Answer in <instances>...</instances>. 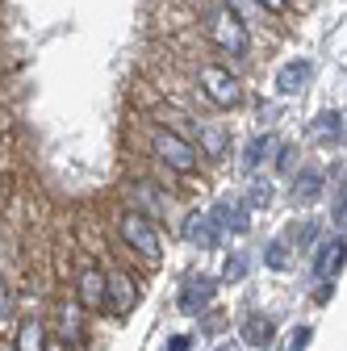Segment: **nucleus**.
Listing matches in <instances>:
<instances>
[{
    "label": "nucleus",
    "instance_id": "12",
    "mask_svg": "<svg viewBox=\"0 0 347 351\" xmlns=\"http://www.w3.org/2000/svg\"><path fill=\"white\" fill-rule=\"evenodd\" d=\"M213 293H218V285H213L209 276H201V280H189V289L180 293V310H184V314H201L205 305L213 301Z\"/></svg>",
    "mask_w": 347,
    "mask_h": 351
},
{
    "label": "nucleus",
    "instance_id": "25",
    "mask_svg": "<svg viewBox=\"0 0 347 351\" xmlns=\"http://www.w3.org/2000/svg\"><path fill=\"white\" fill-rule=\"evenodd\" d=\"M9 314V280H5V272H0V318Z\"/></svg>",
    "mask_w": 347,
    "mask_h": 351
},
{
    "label": "nucleus",
    "instance_id": "8",
    "mask_svg": "<svg viewBox=\"0 0 347 351\" xmlns=\"http://www.w3.org/2000/svg\"><path fill=\"white\" fill-rule=\"evenodd\" d=\"M213 217H218L222 234H247L251 230V213H247V201H218L209 209Z\"/></svg>",
    "mask_w": 347,
    "mask_h": 351
},
{
    "label": "nucleus",
    "instance_id": "14",
    "mask_svg": "<svg viewBox=\"0 0 347 351\" xmlns=\"http://www.w3.org/2000/svg\"><path fill=\"white\" fill-rule=\"evenodd\" d=\"M314 138H318V143H326V147L343 138V113H339V109L318 113V121H314Z\"/></svg>",
    "mask_w": 347,
    "mask_h": 351
},
{
    "label": "nucleus",
    "instance_id": "2",
    "mask_svg": "<svg viewBox=\"0 0 347 351\" xmlns=\"http://www.w3.org/2000/svg\"><path fill=\"white\" fill-rule=\"evenodd\" d=\"M151 147H155V155H159V163H167L171 171H180V176H189V171H197V163H201V155H197V147L189 143V138H180L176 130H155L151 134Z\"/></svg>",
    "mask_w": 347,
    "mask_h": 351
},
{
    "label": "nucleus",
    "instance_id": "3",
    "mask_svg": "<svg viewBox=\"0 0 347 351\" xmlns=\"http://www.w3.org/2000/svg\"><path fill=\"white\" fill-rule=\"evenodd\" d=\"M121 239L134 247L147 263H159V255H163V247H159V234H155V222L147 213H139V209H130V213H121Z\"/></svg>",
    "mask_w": 347,
    "mask_h": 351
},
{
    "label": "nucleus",
    "instance_id": "17",
    "mask_svg": "<svg viewBox=\"0 0 347 351\" xmlns=\"http://www.w3.org/2000/svg\"><path fill=\"white\" fill-rule=\"evenodd\" d=\"M17 351H47V335H42L38 318H25L17 326Z\"/></svg>",
    "mask_w": 347,
    "mask_h": 351
},
{
    "label": "nucleus",
    "instance_id": "21",
    "mask_svg": "<svg viewBox=\"0 0 347 351\" xmlns=\"http://www.w3.org/2000/svg\"><path fill=\"white\" fill-rule=\"evenodd\" d=\"M63 335L80 339V310H75V305H71V310H63Z\"/></svg>",
    "mask_w": 347,
    "mask_h": 351
},
{
    "label": "nucleus",
    "instance_id": "26",
    "mask_svg": "<svg viewBox=\"0 0 347 351\" xmlns=\"http://www.w3.org/2000/svg\"><path fill=\"white\" fill-rule=\"evenodd\" d=\"M243 272H247V263H243V259H226V276H230V280L243 276Z\"/></svg>",
    "mask_w": 347,
    "mask_h": 351
},
{
    "label": "nucleus",
    "instance_id": "1",
    "mask_svg": "<svg viewBox=\"0 0 347 351\" xmlns=\"http://www.w3.org/2000/svg\"><path fill=\"white\" fill-rule=\"evenodd\" d=\"M209 38H213V47L218 51H226V55H247V47H251V38H247V25L226 9V5H213L209 9Z\"/></svg>",
    "mask_w": 347,
    "mask_h": 351
},
{
    "label": "nucleus",
    "instance_id": "6",
    "mask_svg": "<svg viewBox=\"0 0 347 351\" xmlns=\"http://www.w3.org/2000/svg\"><path fill=\"white\" fill-rule=\"evenodd\" d=\"M75 289H80V305H84V310H101V305L109 301V276L97 268V263H88V268L80 272Z\"/></svg>",
    "mask_w": 347,
    "mask_h": 351
},
{
    "label": "nucleus",
    "instance_id": "11",
    "mask_svg": "<svg viewBox=\"0 0 347 351\" xmlns=\"http://www.w3.org/2000/svg\"><path fill=\"white\" fill-rule=\"evenodd\" d=\"M134 301H139L134 280L121 276V272H113V276H109V301H105V305H113V314H130V310H134Z\"/></svg>",
    "mask_w": 347,
    "mask_h": 351
},
{
    "label": "nucleus",
    "instance_id": "19",
    "mask_svg": "<svg viewBox=\"0 0 347 351\" xmlns=\"http://www.w3.org/2000/svg\"><path fill=\"white\" fill-rule=\"evenodd\" d=\"M222 5H226L243 25H255L259 17H264V5H259V0H222Z\"/></svg>",
    "mask_w": 347,
    "mask_h": 351
},
{
    "label": "nucleus",
    "instance_id": "5",
    "mask_svg": "<svg viewBox=\"0 0 347 351\" xmlns=\"http://www.w3.org/2000/svg\"><path fill=\"white\" fill-rule=\"evenodd\" d=\"M343 263H347V239H326L314 255V280L326 285L343 272Z\"/></svg>",
    "mask_w": 347,
    "mask_h": 351
},
{
    "label": "nucleus",
    "instance_id": "28",
    "mask_svg": "<svg viewBox=\"0 0 347 351\" xmlns=\"http://www.w3.org/2000/svg\"><path fill=\"white\" fill-rule=\"evenodd\" d=\"M259 5H264V13H280V9H285V0H259Z\"/></svg>",
    "mask_w": 347,
    "mask_h": 351
},
{
    "label": "nucleus",
    "instance_id": "22",
    "mask_svg": "<svg viewBox=\"0 0 347 351\" xmlns=\"http://www.w3.org/2000/svg\"><path fill=\"white\" fill-rule=\"evenodd\" d=\"M268 201H272V184H251L247 205H268Z\"/></svg>",
    "mask_w": 347,
    "mask_h": 351
},
{
    "label": "nucleus",
    "instance_id": "10",
    "mask_svg": "<svg viewBox=\"0 0 347 351\" xmlns=\"http://www.w3.org/2000/svg\"><path fill=\"white\" fill-rule=\"evenodd\" d=\"M130 201H134V209H139V213H147L151 222L167 213V197H163V193H159L151 180H139L134 189H130Z\"/></svg>",
    "mask_w": 347,
    "mask_h": 351
},
{
    "label": "nucleus",
    "instance_id": "13",
    "mask_svg": "<svg viewBox=\"0 0 347 351\" xmlns=\"http://www.w3.org/2000/svg\"><path fill=\"white\" fill-rule=\"evenodd\" d=\"M272 318L268 314H251L247 322H243V343H251V347H268L272 343Z\"/></svg>",
    "mask_w": 347,
    "mask_h": 351
},
{
    "label": "nucleus",
    "instance_id": "20",
    "mask_svg": "<svg viewBox=\"0 0 347 351\" xmlns=\"http://www.w3.org/2000/svg\"><path fill=\"white\" fill-rule=\"evenodd\" d=\"M264 259H268V268H276V272H285V268H289V247H285L280 239H272V243L264 247Z\"/></svg>",
    "mask_w": 347,
    "mask_h": 351
},
{
    "label": "nucleus",
    "instance_id": "4",
    "mask_svg": "<svg viewBox=\"0 0 347 351\" xmlns=\"http://www.w3.org/2000/svg\"><path fill=\"white\" fill-rule=\"evenodd\" d=\"M201 88H205V97L213 101V105H218V109H235L239 105V80H235V71H226L222 63H205L201 67Z\"/></svg>",
    "mask_w": 347,
    "mask_h": 351
},
{
    "label": "nucleus",
    "instance_id": "23",
    "mask_svg": "<svg viewBox=\"0 0 347 351\" xmlns=\"http://www.w3.org/2000/svg\"><path fill=\"white\" fill-rule=\"evenodd\" d=\"M335 226H339V230H347V189L335 197Z\"/></svg>",
    "mask_w": 347,
    "mask_h": 351
},
{
    "label": "nucleus",
    "instance_id": "7",
    "mask_svg": "<svg viewBox=\"0 0 347 351\" xmlns=\"http://www.w3.org/2000/svg\"><path fill=\"white\" fill-rule=\"evenodd\" d=\"M184 239L193 247H201V251H213V247H218V239H222L218 217H213V213H193L189 222H184Z\"/></svg>",
    "mask_w": 347,
    "mask_h": 351
},
{
    "label": "nucleus",
    "instance_id": "27",
    "mask_svg": "<svg viewBox=\"0 0 347 351\" xmlns=\"http://www.w3.org/2000/svg\"><path fill=\"white\" fill-rule=\"evenodd\" d=\"M167 351H189V339H184V335H176V339L167 343Z\"/></svg>",
    "mask_w": 347,
    "mask_h": 351
},
{
    "label": "nucleus",
    "instance_id": "9",
    "mask_svg": "<svg viewBox=\"0 0 347 351\" xmlns=\"http://www.w3.org/2000/svg\"><path fill=\"white\" fill-rule=\"evenodd\" d=\"M314 80V63L310 59H293L276 71V88L285 97H297V93H306V84Z\"/></svg>",
    "mask_w": 347,
    "mask_h": 351
},
{
    "label": "nucleus",
    "instance_id": "16",
    "mask_svg": "<svg viewBox=\"0 0 347 351\" xmlns=\"http://www.w3.org/2000/svg\"><path fill=\"white\" fill-rule=\"evenodd\" d=\"M272 151H276V138H272V134H255V138L247 143V151H243V167H247V171H255V167L264 163Z\"/></svg>",
    "mask_w": 347,
    "mask_h": 351
},
{
    "label": "nucleus",
    "instance_id": "29",
    "mask_svg": "<svg viewBox=\"0 0 347 351\" xmlns=\"http://www.w3.org/2000/svg\"><path fill=\"white\" fill-rule=\"evenodd\" d=\"M289 167H293V151L285 147V151H280V171H289Z\"/></svg>",
    "mask_w": 347,
    "mask_h": 351
},
{
    "label": "nucleus",
    "instance_id": "18",
    "mask_svg": "<svg viewBox=\"0 0 347 351\" xmlns=\"http://www.w3.org/2000/svg\"><path fill=\"white\" fill-rule=\"evenodd\" d=\"M226 130L222 125H213V121H205L201 125V155H226Z\"/></svg>",
    "mask_w": 347,
    "mask_h": 351
},
{
    "label": "nucleus",
    "instance_id": "15",
    "mask_svg": "<svg viewBox=\"0 0 347 351\" xmlns=\"http://www.w3.org/2000/svg\"><path fill=\"white\" fill-rule=\"evenodd\" d=\"M318 197H322V171H318V167L297 171V201H301V205H314Z\"/></svg>",
    "mask_w": 347,
    "mask_h": 351
},
{
    "label": "nucleus",
    "instance_id": "24",
    "mask_svg": "<svg viewBox=\"0 0 347 351\" xmlns=\"http://www.w3.org/2000/svg\"><path fill=\"white\" fill-rule=\"evenodd\" d=\"M310 335H314L310 326H301V330L293 335V343H289V351H306V343H310Z\"/></svg>",
    "mask_w": 347,
    "mask_h": 351
}]
</instances>
